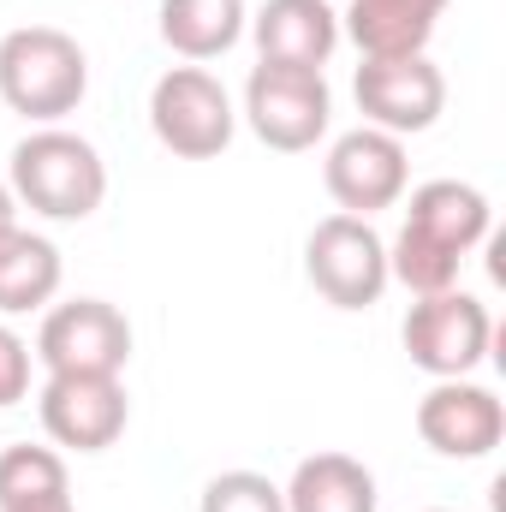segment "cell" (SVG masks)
Listing matches in <instances>:
<instances>
[{
	"label": "cell",
	"instance_id": "obj_1",
	"mask_svg": "<svg viewBox=\"0 0 506 512\" xmlns=\"http://www.w3.org/2000/svg\"><path fill=\"white\" fill-rule=\"evenodd\" d=\"M489 239V197L465 179H429L411 191L405 227L387 245V280H399L405 292L429 298V292H453L459 286V262Z\"/></svg>",
	"mask_w": 506,
	"mask_h": 512
},
{
	"label": "cell",
	"instance_id": "obj_2",
	"mask_svg": "<svg viewBox=\"0 0 506 512\" xmlns=\"http://www.w3.org/2000/svg\"><path fill=\"white\" fill-rule=\"evenodd\" d=\"M90 90V60L84 48L54 30V24H18L0 36V102L36 126H54L78 114Z\"/></svg>",
	"mask_w": 506,
	"mask_h": 512
},
{
	"label": "cell",
	"instance_id": "obj_3",
	"mask_svg": "<svg viewBox=\"0 0 506 512\" xmlns=\"http://www.w3.org/2000/svg\"><path fill=\"white\" fill-rule=\"evenodd\" d=\"M12 197L48 221H90L108 197V167L90 137L42 126L12 149Z\"/></svg>",
	"mask_w": 506,
	"mask_h": 512
},
{
	"label": "cell",
	"instance_id": "obj_4",
	"mask_svg": "<svg viewBox=\"0 0 506 512\" xmlns=\"http://www.w3.org/2000/svg\"><path fill=\"white\" fill-rule=\"evenodd\" d=\"M149 131L161 137V149H173L179 161H215L233 131H239V114H233V96L215 72L203 66H173L155 78L149 90Z\"/></svg>",
	"mask_w": 506,
	"mask_h": 512
},
{
	"label": "cell",
	"instance_id": "obj_5",
	"mask_svg": "<svg viewBox=\"0 0 506 512\" xmlns=\"http://www.w3.org/2000/svg\"><path fill=\"white\" fill-rule=\"evenodd\" d=\"M411 364L435 382H453V376H471L483 358H489V340H495V322H489V304H477L471 292H429L405 310V328H399Z\"/></svg>",
	"mask_w": 506,
	"mask_h": 512
},
{
	"label": "cell",
	"instance_id": "obj_6",
	"mask_svg": "<svg viewBox=\"0 0 506 512\" xmlns=\"http://www.w3.org/2000/svg\"><path fill=\"white\" fill-rule=\"evenodd\" d=\"M245 120L280 155L316 149L328 120H334L328 78L310 72V66H274V60H262L251 78H245Z\"/></svg>",
	"mask_w": 506,
	"mask_h": 512
},
{
	"label": "cell",
	"instance_id": "obj_7",
	"mask_svg": "<svg viewBox=\"0 0 506 512\" xmlns=\"http://www.w3.org/2000/svg\"><path fill=\"white\" fill-rule=\"evenodd\" d=\"M304 274L334 310H370L387 292V245L364 215H328L304 245Z\"/></svg>",
	"mask_w": 506,
	"mask_h": 512
},
{
	"label": "cell",
	"instance_id": "obj_8",
	"mask_svg": "<svg viewBox=\"0 0 506 512\" xmlns=\"http://www.w3.org/2000/svg\"><path fill=\"white\" fill-rule=\"evenodd\" d=\"M36 358L48 376H120L131 358V322L108 298H72L42 316Z\"/></svg>",
	"mask_w": 506,
	"mask_h": 512
},
{
	"label": "cell",
	"instance_id": "obj_9",
	"mask_svg": "<svg viewBox=\"0 0 506 512\" xmlns=\"http://www.w3.org/2000/svg\"><path fill=\"white\" fill-rule=\"evenodd\" d=\"M405 179H411L405 137L376 131V126H358L346 137H334V149L322 161V185L340 203V215H364V221L405 197Z\"/></svg>",
	"mask_w": 506,
	"mask_h": 512
},
{
	"label": "cell",
	"instance_id": "obj_10",
	"mask_svg": "<svg viewBox=\"0 0 506 512\" xmlns=\"http://www.w3.org/2000/svg\"><path fill=\"white\" fill-rule=\"evenodd\" d=\"M352 96L364 108V126L411 137V131H429L441 120L447 78H441V66L429 54H411V60H364Z\"/></svg>",
	"mask_w": 506,
	"mask_h": 512
},
{
	"label": "cell",
	"instance_id": "obj_11",
	"mask_svg": "<svg viewBox=\"0 0 506 512\" xmlns=\"http://www.w3.org/2000/svg\"><path fill=\"white\" fill-rule=\"evenodd\" d=\"M36 411H42V429H48L54 447L108 453L126 435L131 399L120 387V376H48Z\"/></svg>",
	"mask_w": 506,
	"mask_h": 512
},
{
	"label": "cell",
	"instance_id": "obj_12",
	"mask_svg": "<svg viewBox=\"0 0 506 512\" xmlns=\"http://www.w3.org/2000/svg\"><path fill=\"white\" fill-rule=\"evenodd\" d=\"M417 435L441 459H489L506 435V405L465 376L435 382L417 399Z\"/></svg>",
	"mask_w": 506,
	"mask_h": 512
},
{
	"label": "cell",
	"instance_id": "obj_13",
	"mask_svg": "<svg viewBox=\"0 0 506 512\" xmlns=\"http://www.w3.org/2000/svg\"><path fill=\"white\" fill-rule=\"evenodd\" d=\"M251 36L262 60L322 72L328 54L340 48V12L328 0H268L251 18Z\"/></svg>",
	"mask_w": 506,
	"mask_h": 512
},
{
	"label": "cell",
	"instance_id": "obj_14",
	"mask_svg": "<svg viewBox=\"0 0 506 512\" xmlns=\"http://www.w3.org/2000/svg\"><path fill=\"white\" fill-rule=\"evenodd\" d=\"M441 12L447 0H352L340 12V36H352L364 60H411L429 48Z\"/></svg>",
	"mask_w": 506,
	"mask_h": 512
},
{
	"label": "cell",
	"instance_id": "obj_15",
	"mask_svg": "<svg viewBox=\"0 0 506 512\" xmlns=\"http://www.w3.org/2000/svg\"><path fill=\"white\" fill-rule=\"evenodd\" d=\"M286 512H376V477L352 453H310L298 459L292 483L280 489Z\"/></svg>",
	"mask_w": 506,
	"mask_h": 512
},
{
	"label": "cell",
	"instance_id": "obj_16",
	"mask_svg": "<svg viewBox=\"0 0 506 512\" xmlns=\"http://www.w3.org/2000/svg\"><path fill=\"white\" fill-rule=\"evenodd\" d=\"M60 251L42 233H0V316H30L60 292Z\"/></svg>",
	"mask_w": 506,
	"mask_h": 512
},
{
	"label": "cell",
	"instance_id": "obj_17",
	"mask_svg": "<svg viewBox=\"0 0 506 512\" xmlns=\"http://www.w3.org/2000/svg\"><path fill=\"white\" fill-rule=\"evenodd\" d=\"M245 0H161V42L185 60H215L245 36Z\"/></svg>",
	"mask_w": 506,
	"mask_h": 512
},
{
	"label": "cell",
	"instance_id": "obj_18",
	"mask_svg": "<svg viewBox=\"0 0 506 512\" xmlns=\"http://www.w3.org/2000/svg\"><path fill=\"white\" fill-rule=\"evenodd\" d=\"M48 489H66V459L54 447H6L0 453V507H18Z\"/></svg>",
	"mask_w": 506,
	"mask_h": 512
},
{
	"label": "cell",
	"instance_id": "obj_19",
	"mask_svg": "<svg viewBox=\"0 0 506 512\" xmlns=\"http://www.w3.org/2000/svg\"><path fill=\"white\" fill-rule=\"evenodd\" d=\"M197 512H286V495L262 471H221L203 489V507Z\"/></svg>",
	"mask_w": 506,
	"mask_h": 512
},
{
	"label": "cell",
	"instance_id": "obj_20",
	"mask_svg": "<svg viewBox=\"0 0 506 512\" xmlns=\"http://www.w3.org/2000/svg\"><path fill=\"white\" fill-rule=\"evenodd\" d=\"M30 399V346L0 322V411Z\"/></svg>",
	"mask_w": 506,
	"mask_h": 512
},
{
	"label": "cell",
	"instance_id": "obj_21",
	"mask_svg": "<svg viewBox=\"0 0 506 512\" xmlns=\"http://www.w3.org/2000/svg\"><path fill=\"white\" fill-rule=\"evenodd\" d=\"M0 512H78V507H72V489H48V495H30V501L0 507Z\"/></svg>",
	"mask_w": 506,
	"mask_h": 512
},
{
	"label": "cell",
	"instance_id": "obj_22",
	"mask_svg": "<svg viewBox=\"0 0 506 512\" xmlns=\"http://www.w3.org/2000/svg\"><path fill=\"white\" fill-rule=\"evenodd\" d=\"M18 227V197H12V185H0V233H12Z\"/></svg>",
	"mask_w": 506,
	"mask_h": 512
},
{
	"label": "cell",
	"instance_id": "obj_23",
	"mask_svg": "<svg viewBox=\"0 0 506 512\" xmlns=\"http://www.w3.org/2000/svg\"><path fill=\"white\" fill-rule=\"evenodd\" d=\"M429 512H447V507H429Z\"/></svg>",
	"mask_w": 506,
	"mask_h": 512
}]
</instances>
